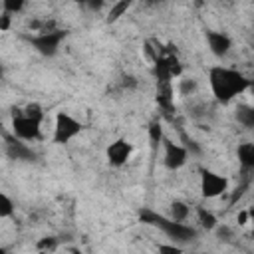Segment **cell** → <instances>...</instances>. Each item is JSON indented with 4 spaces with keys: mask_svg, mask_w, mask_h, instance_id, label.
I'll use <instances>...</instances> for the list:
<instances>
[{
    "mask_svg": "<svg viewBox=\"0 0 254 254\" xmlns=\"http://www.w3.org/2000/svg\"><path fill=\"white\" fill-rule=\"evenodd\" d=\"M236 121L246 129H254V105L240 103L236 107Z\"/></svg>",
    "mask_w": 254,
    "mask_h": 254,
    "instance_id": "13",
    "label": "cell"
},
{
    "mask_svg": "<svg viewBox=\"0 0 254 254\" xmlns=\"http://www.w3.org/2000/svg\"><path fill=\"white\" fill-rule=\"evenodd\" d=\"M190 214V208L189 204H185L183 200H175L171 202V208H169V218L175 220V222H185Z\"/></svg>",
    "mask_w": 254,
    "mask_h": 254,
    "instance_id": "14",
    "label": "cell"
},
{
    "mask_svg": "<svg viewBox=\"0 0 254 254\" xmlns=\"http://www.w3.org/2000/svg\"><path fill=\"white\" fill-rule=\"evenodd\" d=\"M12 212H14V202L10 200V196L8 194H0V218H8V216H12Z\"/></svg>",
    "mask_w": 254,
    "mask_h": 254,
    "instance_id": "17",
    "label": "cell"
},
{
    "mask_svg": "<svg viewBox=\"0 0 254 254\" xmlns=\"http://www.w3.org/2000/svg\"><path fill=\"white\" fill-rule=\"evenodd\" d=\"M129 2H117V4H113L111 8H109V14H107V22H115V20H119L127 10H129Z\"/></svg>",
    "mask_w": 254,
    "mask_h": 254,
    "instance_id": "16",
    "label": "cell"
},
{
    "mask_svg": "<svg viewBox=\"0 0 254 254\" xmlns=\"http://www.w3.org/2000/svg\"><path fill=\"white\" fill-rule=\"evenodd\" d=\"M141 220L159 226L173 242H175V240H177V242H189V240H192V238L196 236V230H194L192 226H189V224H185V222H175V220H171V218L159 216V214L149 212V210H143V212H141Z\"/></svg>",
    "mask_w": 254,
    "mask_h": 254,
    "instance_id": "3",
    "label": "cell"
},
{
    "mask_svg": "<svg viewBox=\"0 0 254 254\" xmlns=\"http://www.w3.org/2000/svg\"><path fill=\"white\" fill-rule=\"evenodd\" d=\"M228 190V181L212 171H202L200 175V192L204 198H216Z\"/></svg>",
    "mask_w": 254,
    "mask_h": 254,
    "instance_id": "5",
    "label": "cell"
},
{
    "mask_svg": "<svg viewBox=\"0 0 254 254\" xmlns=\"http://www.w3.org/2000/svg\"><path fill=\"white\" fill-rule=\"evenodd\" d=\"M248 214H250V224H252V236H254V206L248 208Z\"/></svg>",
    "mask_w": 254,
    "mask_h": 254,
    "instance_id": "25",
    "label": "cell"
},
{
    "mask_svg": "<svg viewBox=\"0 0 254 254\" xmlns=\"http://www.w3.org/2000/svg\"><path fill=\"white\" fill-rule=\"evenodd\" d=\"M8 28H10V14L2 12V16H0V30H2V32H6Z\"/></svg>",
    "mask_w": 254,
    "mask_h": 254,
    "instance_id": "23",
    "label": "cell"
},
{
    "mask_svg": "<svg viewBox=\"0 0 254 254\" xmlns=\"http://www.w3.org/2000/svg\"><path fill=\"white\" fill-rule=\"evenodd\" d=\"M236 220H238V224H240V226L248 224V222H250V214H248V210H240V212H238V216H236Z\"/></svg>",
    "mask_w": 254,
    "mask_h": 254,
    "instance_id": "24",
    "label": "cell"
},
{
    "mask_svg": "<svg viewBox=\"0 0 254 254\" xmlns=\"http://www.w3.org/2000/svg\"><path fill=\"white\" fill-rule=\"evenodd\" d=\"M181 71H183V67L175 56H161L155 62V75H157L159 83H171V79L179 77Z\"/></svg>",
    "mask_w": 254,
    "mask_h": 254,
    "instance_id": "7",
    "label": "cell"
},
{
    "mask_svg": "<svg viewBox=\"0 0 254 254\" xmlns=\"http://www.w3.org/2000/svg\"><path fill=\"white\" fill-rule=\"evenodd\" d=\"M159 254H183L181 246H175V242L171 244H159Z\"/></svg>",
    "mask_w": 254,
    "mask_h": 254,
    "instance_id": "21",
    "label": "cell"
},
{
    "mask_svg": "<svg viewBox=\"0 0 254 254\" xmlns=\"http://www.w3.org/2000/svg\"><path fill=\"white\" fill-rule=\"evenodd\" d=\"M206 44H208V50H210L216 58L226 56V54L230 52V48H232L230 38H228L224 32H214V30L206 32Z\"/></svg>",
    "mask_w": 254,
    "mask_h": 254,
    "instance_id": "10",
    "label": "cell"
},
{
    "mask_svg": "<svg viewBox=\"0 0 254 254\" xmlns=\"http://www.w3.org/2000/svg\"><path fill=\"white\" fill-rule=\"evenodd\" d=\"M56 244H58V240L52 238V236H50V238H42V240L38 242V250H48V252H50V250L56 248Z\"/></svg>",
    "mask_w": 254,
    "mask_h": 254,
    "instance_id": "22",
    "label": "cell"
},
{
    "mask_svg": "<svg viewBox=\"0 0 254 254\" xmlns=\"http://www.w3.org/2000/svg\"><path fill=\"white\" fill-rule=\"evenodd\" d=\"M6 153L12 159H32L34 157V153L26 145V141H20L16 137H8L6 139Z\"/></svg>",
    "mask_w": 254,
    "mask_h": 254,
    "instance_id": "11",
    "label": "cell"
},
{
    "mask_svg": "<svg viewBox=\"0 0 254 254\" xmlns=\"http://www.w3.org/2000/svg\"><path fill=\"white\" fill-rule=\"evenodd\" d=\"M81 131V123L71 117L69 113H64L60 111L56 115V121H54V143H69L75 135H79Z\"/></svg>",
    "mask_w": 254,
    "mask_h": 254,
    "instance_id": "4",
    "label": "cell"
},
{
    "mask_svg": "<svg viewBox=\"0 0 254 254\" xmlns=\"http://www.w3.org/2000/svg\"><path fill=\"white\" fill-rule=\"evenodd\" d=\"M149 139H151L155 145L165 141V139H163V127H161V123H151V125H149Z\"/></svg>",
    "mask_w": 254,
    "mask_h": 254,
    "instance_id": "19",
    "label": "cell"
},
{
    "mask_svg": "<svg viewBox=\"0 0 254 254\" xmlns=\"http://www.w3.org/2000/svg\"><path fill=\"white\" fill-rule=\"evenodd\" d=\"M196 216H198L200 226H202V228H206V230H212V228H216V226H218L216 216H214L210 210L202 208V206H198V208H196Z\"/></svg>",
    "mask_w": 254,
    "mask_h": 254,
    "instance_id": "15",
    "label": "cell"
},
{
    "mask_svg": "<svg viewBox=\"0 0 254 254\" xmlns=\"http://www.w3.org/2000/svg\"><path fill=\"white\" fill-rule=\"evenodd\" d=\"M208 83H210L212 95L220 103L232 101L236 95H240L242 91H246L250 87V79H246L238 69L224 67V65L210 67V71H208Z\"/></svg>",
    "mask_w": 254,
    "mask_h": 254,
    "instance_id": "1",
    "label": "cell"
},
{
    "mask_svg": "<svg viewBox=\"0 0 254 254\" xmlns=\"http://www.w3.org/2000/svg\"><path fill=\"white\" fill-rule=\"evenodd\" d=\"M65 32L64 30H52V32H44V34H38L34 38H30V44L44 56H54L64 40Z\"/></svg>",
    "mask_w": 254,
    "mask_h": 254,
    "instance_id": "6",
    "label": "cell"
},
{
    "mask_svg": "<svg viewBox=\"0 0 254 254\" xmlns=\"http://www.w3.org/2000/svg\"><path fill=\"white\" fill-rule=\"evenodd\" d=\"M236 155L244 171H254V143H240L236 149Z\"/></svg>",
    "mask_w": 254,
    "mask_h": 254,
    "instance_id": "12",
    "label": "cell"
},
{
    "mask_svg": "<svg viewBox=\"0 0 254 254\" xmlns=\"http://www.w3.org/2000/svg\"><path fill=\"white\" fill-rule=\"evenodd\" d=\"M163 161H165V167L171 169V171H177L181 169L185 163H187V157H189V151L185 149V145H179L175 141H169L165 139L163 141Z\"/></svg>",
    "mask_w": 254,
    "mask_h": 254,
    "instance_id": "8",
    "label": "cell"
},
{
    "mask_svg": "<svg viewBox=\"0 0 254 254\" xmlns=\"http://www.w3.org/2000/svg\"><path fill=\"white\" fill-rule=\"evenodd\" d=\"M42 121H44L42 107L38 103H30L20 113L14 115V119H12V133L20 141H34L40 135Z\"/></svg>",
    "mask_w": 254,
    "mask_h": 254,
    "instance_id": "2",
    "label": "cell"
},
{
    "mask_svg": "<svg viewBox=\"0 0 254 254\" xmlns=\"http://www.w3.org/2000/svg\"><path fill=\"white\" fill-rule=\"evenodd\" d=\"M22 8H24V2H22V0H16V2H14V0H4V2H2V12L10 14V16L16 14V12H20Z\"/></svg>",
    "mask_w": 254,
    "mask_h": 254,
    "instance_id": "18",
    "label": "cell"
},
{
    "mask_svg": "<svg viewBox=\"0 0 254 254\" xmlns=\"http://www.w3.org/2000/svg\"><path fill=\"white\" fill-rule=\"evenodd\" d=\"M0 254H8V252H0Z\"/></svg>",
    "mask_w": 254,
    "mask_h": 254,
    "instance_id": "26",
    "label": "cell"
},
{
    "mask_svg": "<svg viewBox=\"0 0 254 254\" xmlns=\"http://www.w3.org/2000/svg\"><path fill=\"white\" fill-rule=\"evenodd\" d=\"M194 89H196V81L194 79H181V85H179L181 95H190Z\"/></svg>",
    "mask_w": 254,
    "mask_h": 254,
    "instance_id": "20",
    "label": "cell"
},
{
    "mask_svg": "<svg viewBox=\"0 0 254 254\" xmlns=\"http://www.w3.org/2000/svg\"><path fill=\"white\" fill-rule=\"evenodd\" d=\"M131 153H133L131 143L125 141V139H117V141H113V143L107 147V161H109V165H113V167H121V165H125V163L129 161Z\"/></svg>",
    "mask_w": 254,
    "mask_h": 254,
    "instance_id": "9",
    "label": "cell"
}]
</instances>
